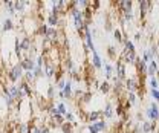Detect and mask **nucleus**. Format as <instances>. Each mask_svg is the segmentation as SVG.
Instances as JSON below:
<instances>
[{
    "label": "nucleus",
    "instance_id": "nucleus-40",
    "mask_svg": "<svg viewBox=\"0 0 159 133\" xmlns=\"http://www.w3.org/2000/svg\"><path fill=\"white\" fill-rule=\"evenodd\" d=\"M156 63H158V66H159V52H158V55H156Z\"/></svg>",
    "mask_w": 159,
    "mask_h": 133
},
{
    "label": "nucleus",
    "instance_id": "nucleus-16",
    "mask_svg": "<svg viewBox=\"0 0 159 133\" xmlns=\"http://www.w3.org/2000/svg\"><path fill=\"white\" fill-rule=\"evenodd\" d=\"M90 66L93 69H102V60L99 57L98 52H93L92 54V58H90Z\"/></svg>",
    "mask_w": 159,
    "mask_h": 133
},
{
    "label": "nucleus",
    "instance_id": "nucleus-37",
    "mask_svg": "<svg viewBox=\"0 0 159 133\" xmlns=\"http://www.w3.org/2000/svg\"><path fill=\"white\" fill-rule=\"evenodd\" d=\"M150 94H152L153 101H155V103H159V90L158 89H152V90H150Z\"/></svg>",
    "mask_w": 159,
    "mask_h": 133
},
{
    "label": "nucleus",
    "instance_id": "nucleus-18",
    "mask_svg": "<svg viewBox=\"0 0 159 133\" xmlns=\"http://www.w3.org/2000/svg\"><path fill=\"white\" fill-rule=\"evenodd\" d=\"M102 71H104V76H106V80H107V81L113 78L115 69H113V66H112V64H109V63H104V64H102Z\"/></svg>",
    "mask_w": 159,
    "mask_h": 133
},
{
    "label": "nucleus",
    "instance_id": "nucleus-9",
    "mask_svg": "<svg viewBox=\"0 0 159 133\" xmlns=\"http://www.w3.org/2000/svg\"><path fill=\"white\" fill-rule=\"evenodd\" d=\"M57 72V64H54L52 61H46L44 67H43V75L46 78H54Z\"/></svg>",
    "mask_w": 159,
    "mask_h": 133
},
{
    "label": "nucleus",
    "instance_id": "nucleus-30",
    "mask_svg": "<svg viewBox=\"0 0 159 133\" xmlns=\"http://www.w3.org/2000/svg\"><path fill=\"white\" fill-rule=\"evenodd\" d=\"M55 107H57L58 113H60V115H63V116H64V115H66L67 112H69V110H67V106H66V104H64L63 101H60V103H57V104H55Z\"/></svg>",
    "mask_w": 159,
    "mask_h": 133
},
{
    "label": "nucleus",
    "instance_id": "nucleus-10",
    "mask_svg": "<svg viewBox=\"0 0 159 133\" xmlns=\"http://www.w3.org/2000/svg\"><path fill=\"white\" fill-rule=\"evenodd\" d=\"M101 113H102V119H112L115 116V107H113V104L110 101H107L104 104V109L101 110Z\"/></svg>",
    "mask_w": 159,
    "mask_h": 133
},
{
    "label": "nucleus",
    "instance_id": "nucleus-11",
    "mask_svg": "<svg viewBox=\"0 0 159 133\" xmlns=\"http://www.w3.org/2000/svg\"><path fill=\"white\" fill-rule=\"evenodd\" d=\"M20 67L23 69V72L26 71H34L35 69V60L34 58H23L21 61H19Z\"/></svg>",
    "mask_w": 159,
    "mask_h": 133
},
{
    "label": "nucleus",
    "instance_id": "nucleus-2",
    "mask_svg": "<svg viewBox=\"0 0 159 133\" xmlns=\"http://www.w3.org/2000/svg\"><path fill=\"white\" fill-rule=\"evenodd\" d=\"M23 69L20 67L19 63H16V64H12L9 69H8V74H6V76H8V80L11 81V84H16L17 81H20V80H23Z\"/></svg>",
    "mask_w": 159,
    "mask_h": 133
},
{
    "label": "nucleus",
    "instance_id": "nucleus-31",
    "mask_svg": "<svg viewBox=\"0 0 159 133\" xmlns=\"http://www.w3.org/2000/svg\"><path fill=\"white\" fill-rule=\"evenodd\" d=\"M125 101H127L130 106L136 104V94H133V92H125Z\"/></svg>",
    "mask_w": 159,
    "mask_h": 133
},
{
    "label": "nucleus",
    "instance_id": "nucleus-4",
    "mask_svg": "<svg viewBox=\"0 0 159 133\" xmlns=\"http://www.w3.org/2000/svg\"><path fill=\"white\" fill-rule=\"evenodd\" d=\"M145 116L152 122H159V104L158 103H155V101L150 103V107L145 110Z\"/></svg>",
    "mask_w": 159,
    "mask_h": 133
},
{
    "label": "nucleus",
    "instance_id": "nucleus-28",
    "mask_svg": "<svg viewBox=\"0 0 159 133\" xmlns=\"http://www.w3.org/2000/svg\"><path fill=\"white\" fill-rule=\"evenodd\" d=\"M57 94V89H55V84H49L48 86V90H46V98L48 99H52Z\"/></svg>",
    "mask_w": 159,
    "mask_h": 133
},
{
    "label": "nucleus",
    "instance_id": "nucleus-25",
    "mask_svg": "<svg viewBox=\"0 0 159 133\" xmlns=\"http://www.w3.org/2000/svg\"><path fill=\"white\" fill-rule=\"evenodd\" d=\"M8 90H9L11 96L14 98V101L17 103V98H19V86H17V84H9V86H8Z\"/></svg>",
    "mask_w": 159,
    "mask_h": 133
},
{
    "label": "nucleus",
    "instance_id": "nucleus-12",
    "mask_svg": "<svg viewBox=\"0 0 159 133\" xmlns=\"http://www.w3.org/2000/svg\"><path fill=\"white\" fill-rule=\"evenodd\" d=\"M99 119H102V113H101V110H90V112H86V121L89 122V124H92V122H97Z\"/></svg>",
    "mask_w": 159,
    "mask_h": 133
},
{
    "label": "nucleus",
    "instance_id": "nucleus-33",
    "mask_svg": "<svg viewBox=\"0 0 159 133\" xmlns=\"http://www.w3.org/2000/svg\"><path fill=\"white\" fill-rule=\"evenodd\" d=\"M5 8H6V11H8L9 14H12V16L16 14V12H14V2H12V0L5 2Z\"/></svg>",
    "mask_w": 159,
    "mask_h": 133
},
{
    "label": "nucleus",
    "instance_id": "nucleus-43",
    "mask_svg": "<svg viewBox=\"0 0 159 133\" xmlns=\"http://www.w3.org/2000/svg\"><path fill=\"white\" fill-rule=\"evenodd\" d=\"M158 133H159V126H158Z\"/></svg>",
    "mask_w": 159,
    "mask_h": 133
},
{
    "label": "nucleus",
    "instance_id": "nucleus-38",
    "mask_svg": "<svg viewBox=\"0 0 159 133\" xmlns=\"http://www.w3.org/2000/svg\"><path fill=\"white\" fill-rule=\"evenodd\" d=\"M89 6H90V9H92V11L95 12V11L98 9L99 6H101V3H99L98 0H95V2H92V3H89Z\"/></svg>",
    "mask_w": 159,
    "mask_h": 133
},
{
    "label": "nucleus",
    "instance_id": "nucleus-29",
    "mask_svg": "<svg viewBox=\"0 0 159 133\" xmlns=\"http://www.w3.org/2000/svg\"><path fill=\"white\" fill-rule=\"evenodd\" d=\"M64 121L66 122H70V124H74V126H77V116L74 112H67V113L64 115Z\"/></svg>",
    "mask_w": 159,
    "mask_h": 133
},
{
    "label": "nucleus",
    "instance_id": "nucleus-36",
    "mask_svg": "<svg viewBox=\"0 0 159 133\" xmlns=\"http://www.w3.org/2000/svg\"><path fill=\"white\" fill-rule=\"evenodd\" d=\"M141 60H144L145 63H150V61L155 60V58L150 55V52H148V49H147V51H144V54H142V58H141Z\"/></svg>",
    "mask_w": 159,
    "mask_h": 133
},
{
    "label": "nucleus",
    "instance_id": "nucleus-23",
    "mask_svg": "<svg viewBox=\"0 0 159 133\" xmlns=\"http://www.w3.org/2000/svg\"><path fill=\"white\" fill-rule=\"evenodd\" d=\"M35 80H37V76L34 74V71H26V72L23 74V81H26V83H29V84H34Z\"/></svg>",
    "mask_w": 159,
    "mask_h": 133
},
{
    "label": "nucleus",
    "instance_id": "nucleus-8",
    "mask_svg": "<svg viewBox=\"0 0 159 133\" xmlns=\"http://www.w3.org/2000/svg\"><path fill=\"white\" fill-rule=\"evenodd\" d=\"M115 69V72H116V78L121 80V81H124L125 78H127V66L121 61V60H116V66L113 67Z\"/></svg>",
    "mask_w": 159,
    "mask_h": 133
},
{
    "label": "nucleus",
    "instance_id": "nucleus-26",
    "mask_svg": "<svg viewBox=\"0 0 159 133\" xmlns=\"http://www.w3.org/2000/svg\"><path fill=\"white\" fill-rule=\"evenodd\" d=\"M60 129H61V132L63 133H72L74 130H75V126L74 124H70V122H63L61 126H60Z\"/></svg>",
    "mask_w": 159,
    "mask_h": 133
},
{
    "label": "nucleus",
    "instance_id": "nucleus-13",
    "mask_svg": "<svg viewBox=\"0 0 159 133\" xmlns=\"http://www.w3.org/2000/svg\"><path fill=\"white\" fill-rule=\"evenodd\" d=\"M139 130H141V133H153L156 130V122L142 121V122L139 124Z\"/></svg>",
    "mask_w": 159,
    "mask_h": 133
},
{
    "label": "nucleus",
    "instance_id": "nucleus-15",
    "mask_svg": "<svg viewBox=\"0 0 159 133\" xmlns=\"http://www.w3.org/2000/svg\"><path fill=\"white\" fill-rule=\"evenodd\" d=\"M19 87L25 92V95H26V98H32V95H34V90H32V87H31V84L29 83H26V81H20L19 83Z\"/></svg>",
    "mask_w": 159,
    "mask_h": 133
},
{
    "label": "nucleus",
    "instance_id": "nucleus-27",
    "mask_svg": "<svg viewBox=\"0 0 159 133\" xmlns=\"http://www.w3.org/2000/svg\"><path fill=\"white\" fill-rule=\"evenodd\" d=\"M107 55L110 57V60H118V52H116V48L113 44H110L107 48Z\"/></svg>",
    "mask_w": 159,
    "mask_h": 133
},
{
    "label": "nucleus",
    "instance_id": "nucleus-5",
    "mask_svg": "<svg viewBox=\"0 0 159 133\" xmlns=\"http://www.w3.org/2000/svg\"><path fill=\"white\" fill-rule=\"evenodd\" d=\"M109 129L107 122L104 119H99L97 122H92V124H87V132L89 133H101V132H106Z\"/></svg>",
    "mask_w": 159,
    "mask_h": 133
},
{
    "label": "nucleus",
    "instance_id": "nucleus-17",
    "mask_svg": "<svg viewBox=\"0 0 159 133\" xmlns=\"http://www.w3.org/2000/svg\"><path fill=\"white\" fill-rule=\"evenodd\" d=\"M122 46H124V51L129 52V54H135L136 49H135V43L132 40H129V37H124L122 40Z\"/></svg>",
    "mask_w": 159,
    "mask_h": 133
},
{
    "label": "nucleus",
    "instance_id": "nucleus-19",
    "mask_svg": "<svg viewBox=\"0 0 159 133\" xmlns=\"http://www.w3.org/2000/svg\"><path fill=\"white\" fill-rule=\"evenodd\" d=\"M159 66L158 63H156V60H152L150 63H148V67H147V76H156V72H158Z\"/></svg>",
    "mask_w": 159,
    "mask_h": 133
},
{
    "label": "nucleus",
    "instance_id": "nucleus-14",
    "mask_svg": "<svg viewBox=\"0 0 159 133\" xmlns=\"http://www.w3.org/2000/svg\"><path fill=\"white\" fill-rule=\"evenodd\" d=\"M29 8V2H14V12L19 16V14H23L26 12V9Z\"/></svg>",
    "mask_w": 159,
    "mask_h": 133
},
{
    "label": "nucleus",
    "instance_id": "nucleus-32",
    "mask_svg": "<svg viewBox=\"0 0 159 133\" xmlns=\"http://www.w3.org/2000/svg\"><path fill=\"white\" fill-rule=\"evenodd\" d=\"M113 37H115V41H116V43H122L124 35H122V31H121L119 28H115V29H113Z\"/></svg>",
    "mask_w": 159,
    "mask_h": 133
},
{
    "label": "nucleus",
    "instance_id": "nucleus-1",
    "mask_svg": "<svg viewBox=\"0 0 159 133\" xmlns=\"http://www.w3.org/2000/svg\"><path fill=\"white\" fill-rule=\"evenodd\" d=\"M40 21L35 17H25L21 21V26H23V31L26 32V35H37V29H39Z\"/></svg>",
    "mask_w": 159,
    "mask_h": 133
},
{
    "label": "nucleus",
    "instance_id": "nucleus-20",
    "mask_svg": "<svg viewBox=\"0 0 159 133\" xmlns=\"http://www.w3.org/2000/svg\"><path fill=\"white\" fill-rule=\"evenodd\" d=\"M75 71H77V67H75L74 60H72V58H66V60H64V72L72 74V72H75Z\"/></svg>",
    "mask_w": 159,
    "mask_h": 133
},
{
    "label": "nucleus",
    "instance_id": "nucleus-35",
    "mask_svg": "<svg viewBox=\"0 0 159 133\" xmlns=\"http://www.w3.org/2000/svg\"><path fill=\"white\" fill-rule=\"evenodd\" d=\"M148 83H150V87H152V89H159V80L156 76H152Z\"/></svg>",
    "mask_w": 159,
    "mask_h": 133
},
{
    "label": "nucleus",
    "instance_id": "nucleus-24",
    "mask_svg": "<svg viewBox=\"0 0 159 133\" xmlns=\"http://www.w3.org/2000/svg\"><path fill=\"white\" fill-rule=\"evenodd\" d=\"M46 25L51 26V28H57V26H60V17H57V16H48Z\"/></svg>",
    "mask_w": 159,
    "mask_h": 133
},
{
    "label": "nucleus",
    "instance_id": "nucleus-41",
    "mask_svg": "<svg viewBox=\"0 0 159 133\" xmlns=\"http://www.w3.org/2000/svg\"><path fill=\"white\" fill-rule=\"evenodd\" d=\"M156 78H159V69H158V72H156Z\"/></svg>",
    "mask_w": 159,
    "mask_h": 133
},
{
    "label": "nucleus",
    "instance_id": "nucleus-42",
    "mask_svg": "<svg viewBox=\"0 0 159 133\" xmlns=\"http://www.w3.org/2000/svg\"><path fill=\"white\" fill-rule=\"evenodd\" d=\"M122 133H132V132L130 130H125V132H122Z\"/></svg>",
    "mask_w": 159,
    "mask_h": 133
},
{
    "label": "nucleus",
    "instance_id": "nucleus-34",
    "mask_svg": "<svg viewBox=\"0 0 159 133\" xmlns=\"http://www.w3.org/2000/svg\"><path fill=\"white\" fill-rule=\"evenodd\" d=\"M64 84H66V78H64V76H63V78H60L58 81H55V89H57V90H63V87H64Z\"/></svg>",
    "mask_w": 159,
    "mask_h": 133
},
{
    "label": "nucleus",
    "instance_id": "nucleus-7",
    "mask_svg": "<svg viewBox=\"0 0 159 133\" xmlns=\"http://www.w3.org/2000/svg\"><path fill=\"white\" fill-rule=\"evenodd\" d=\"M20 48H21V51H23V54H29L32 49H34V40L29 37V35H25L23 38H20ZM25 55V57H26Z\"/></svg>",
    "mask_w": 159,
    "mask_h": 133
},
{
    "label": "nucleus",
    "instance_id": "nucleus-22",
    "mask_svg": "<svg viewBox=\"0 0 159 133\" xmlns=\"http://www.w3.org/2000/svg\"><path fill=\"white\" fill-rule=\"evenodd\" d=\"M98 89H99V92H101V94L107 95V94L112 90V86H110V83H109L107 80H104V81H101V83H99Z\"/></svg>",
    "mask_w": 159,
    "mask_h": 133
},
{
    "label": "nucleus",
    "instance_id": "nucleus-6",
    "mask_svg": "<svg viewBox=\"0 0 159 133\" xmlns=\"http://www.w3.org/2000/svg\"><path fill=\"white\" fill-rule=\"evenodd\" d=\"M138 8H139V17L145 23V16H147V12L153 8V3H152L150 0H141L138 3Z\"/></svg>",
    "mask_w": 159,
    "mask_h": 133
},
{
    "label": "nucleus",
    "instance_id": "nucleus-3",
    "mask_svg": "<svg viewBox=\"0 0 159 133\" xmlns=\"http://www.w3.org/2000/svg\"><path fill=\"white\" fill-rule=\"evenodd\" d=\"M124 89H125V92L138 94V90H139V78H138V75L127 76V78L124 80Z\"/></svg>",
    "mask_w": 159,
    "mask_h": 133
},
{
    "label": "nucleus",
    "instance_id": "nucleus-39",
    "mask_svg": "<svg viewBox=\"0 0 159 133\" xmlns=\"http://www.w3.org/2000/svg\"><path fill=\"white\" fill-rule=\"evenodd\" d=\"M135 40H136V41H141V32H136V34H135Z\"/></svg>",
    "mask_w": 159,
    "mask_h": 133
},
{
    "label": "nucleus",
    "instance_id": "nucleus-21",
    "mask_svg": "<svg viewBox=\"0 0 159 133\" xmlns=\"http://www.w3.org/2000/svg\"><path fill=\"white\" fill-rule=\"evenodd\" d=\"M12 28H14V21H12V19H11V17L3 19V21H2V29H3V32L12 31Z\"/></svg>",
    "mask_w": 159,
    "mask_h": 133
}]
</instances>
